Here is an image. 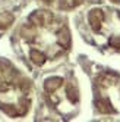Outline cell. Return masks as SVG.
Returning <instances> with one entry per match:
<instances>
[{
  "mask_svg": "<svg viewBox=\"0 0 120 122\" xmlns=\"http://www.w3.org/2000/svg\"><path fill=\"white\" fill-rule=\"evenodd\" d=\"M18 36L23 55L35 66L57 62L72 46L67 21L47 9L34 10L22 24Z\"/></svg>",
  "mask_w": 120,
  "mask_h": 122,
  "instance_id": "cell-1",
  "label": "cell"
},
{
  "mask_svg": "<svg viewBox=\"0 0 120 122\" xmlns=\"http://www.w3.org/2000/svg\"><path fill=\"white\" fill-rule=\"evenodd\" d=\"M32 84L7 59L0 57V110L9 118L27 116L32 106Z\"/></svg>",
  "mask_w": 120,
  "mask_h": 122,
  "instance_id": "cell-2",
  "label": "cell"
},
{
  "mask_svg": "<svg viewBox=\"0 0 120 122\" xmlns=\"http://www.w3.org/2000/svg\"><path fill=\"white\" fill-rule=\"evenodd\" d=\"M46 103L48 107L65 119L73 118L79 110V87L73 76L51 75L42 82Z\"/></svg>",
  "mask_w": 120,
  "mask_h": 122,
  "instance_id": "cell-3",
  "label": "cell"
},
{
  "mask_svg": "<svg viewBox=\"0 0 120 122\" xmlns=\"http://www.w3.org/2000/svg\"><path fill=\"white\" fill-rule=\"evenodd\" d=\"M87 27L95 44L104 50H120V10L113 7H92L87 13Z\"/></svg>",
  "mask_w": 120,
  "mask_h": 122,
  "instance_id": "cell-4",
  "label": "cell"
},
{
  "mask_svg": "<svg viewBox=\"0 0 120 122\" xmlns=\"http://www.w3.org/2000/svg\"><path fill=\"white\" fill-rule=\"evenodd\" d=\"M94 106L101 115H120V74L100 72L94 80Z\"/></svg>",
  "mask_w": 120,
  "mask_h": 122,
  "instance_id": "cell-5",
  "label": "cell"
},
{
  "mask_svg": "<svg viewBox=\"0 0 120 122\" xmlns=\"http://www.w3.org/2000/svg\"><path fill=\"white\" fill-rule=\"evenodd\" d=\"M21 0H0V30H6L15 22Z\"/></svg>",
  "mask_w": 120,
  "mask_h": 122,
  "instance_id": "cell-6",
  "label": "cell"
},
{
  "mask_svg": "<svg viewBox=\"0 0 120 122\" xmlns=\"http://www.w3.org/2000/svg\"><path fill=\"white\" fill-rule=\"evenodd\" d=\"M83 2L85 0H44V3L59 10H72L75 7L81 6Z\"/></svg>",
  "mask_w": 120,
  "mask_h": 122,
  "instance_id": "cell-7",
  "label": "cell"
},
{
  "mask_svg": "<svg viewBox=\"0 0 120 122\" xmlns=\"http://www.w3.org/2000/svg\"><path fill=\"white\" fill-rule=\"evenodd\" d=\"M110 2H113V3H116V5H120V0H110Z\"/></svg>",
  "mask_w": 120,
  "mask_h": 122,
  "instance_id": "cell-8",
  "label": "cell"
}]
</instances>
